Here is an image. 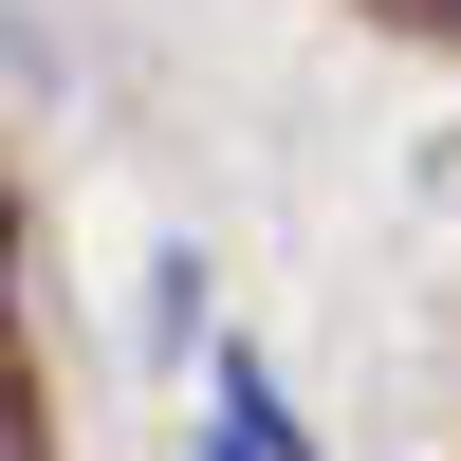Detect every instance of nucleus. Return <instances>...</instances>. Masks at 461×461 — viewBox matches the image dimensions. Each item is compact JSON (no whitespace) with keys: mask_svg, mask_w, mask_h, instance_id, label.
<instances>
[{"mask_svg":"<svg viewBox=\"0 0 461 461\" xmlns=\"http://www.w3.org/2000/svg\"><path fill=\"white\" fill-rule=\"evenodd\" d=\"M0 461H37V388H19V369H0Z\"/></svg>","mask_w":461,"mask_h":461,"instance_id":"f257e3e1","label":"nucleus"},{"mask_svg":"<svg viewBox=\"0 0 461 461\" xmlns=\"http://www.w3.org/2000/svg\"><path fill=\"white\" fill-rule=\"evenodd\" d=\"M388 19H406V37H461V0H388Z\"/></svg>","mask_w":461,"mask_h":461,"instance_id":"f03ea898","label":"nucleus"}]
</instances>
